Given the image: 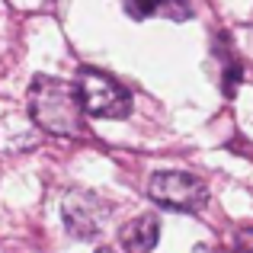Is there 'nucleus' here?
<instances>
[{"mask_svg":"<svg viewBox=\"0 0 253 253\" xmlns=\"http://www.w3.org/2000/svg\"><path fill=\"white\" fill-rule=\"evenodd\" d=\"M29 116L42 131L58 138H71L84 131V106L77 86L61 77L39 74L29 86Z\"/></svg>","mask_w":253,"mask_h":253,"instance_id":"nucleus-1","label":"nucleus"},{"mask_svg":"<svg viewBox=\"0 0 253 253\" xmlns=\"http://www.w3.org/2000/svg\"><path fill=\"white\" fill-rule=\"evenodd\" d=\"M125 253H154L157 241H161V221L157 215H138L119 231Z\"/></svg>","mask_w":253,"mask_h":253,"instance_id":"nucleus-5","label":"nucleus"},{"mask_svg":"<svg viewBox=\"0 0 253 253\" xmlns=\"http://www.w3.org/2000/svg\"><path fill=\"white\" fill-rule=\"evenodd\" d=\"M61 215H64V228L71 231V237L90 241V237H96L103 231L106 218H109V209H106V202L96 192L71 189L61 202Z\"/></svg>","mask_w":253,"mask_h":253,"instance_id":"nucleus-4","label":"nucleus"},{"mask_svg":"<svg viewBox=\"0 0 253 253\" xmlns=\"http://www.w3.org/2000/svg\"><path fill=\"white\" fill-rule=\"evenodd\" d=\"M125 13L135 19L161 16V19H189V0H125Z\"/></svg>","mask_w":253,"mask_h":253,"instance_id":"nucleus-6","label":"nucleus"},{"mask_svg":"<svg viewBox=\"0 0 253 253\" xmlns=\"http://www.w3.org/2000/svg\"><path fill=\"white\" fill-rule=\"evenodd\" d=\"M96 253H119V250H112V247H99Z\"/></svg>","mask_w":253,"mask_h":253,"instance_id":"nucleus-8","label":"nucleus"},{"mask_svg":"<svg viewBox=\"0 0 253 253\" xmlns=\"http://www.w3.org/2000/svg\"><path fill=\"white\" fill-rule=\"evenodd\" d=\"M148 196L164 209L176 211H199L209 202V189L202 179H196L192 173L183 170H157L148 179Z\"/></svg>","mask_w":253,"mask_h":253,"instance_id":"nucleus-3","label":"nucleus"},{"mask_svg":"<svg viewBox=\"0 0 253 253\" xmlns=\"http://www.w3.org/2000/svg\"><path fill=\"white\" fill-rule=\"evenodd\" d=\"M77 96H81V106L86 116L96 119H125L131 112V96L119 81H112L103 71L86 68L77 77Z\"/></svg>","mask_w":253,"mask_h":253,"instance_id":"nucleus-2","label":"nucleus"},{"mask_svg":"<svg viewBox=\"0 0 253 253\" xmlns=\"http://www.w3.org/2000/svg\"><path fill=\"white\" fill-rule=\"evenodd\" d=\"M234 253H253V228H247V231H241V234H237Z\"/></svg>","mask_w":253,"mask_h":253,"instance_id":"nucleus-7","label":"nucleus"}]
</instances>
